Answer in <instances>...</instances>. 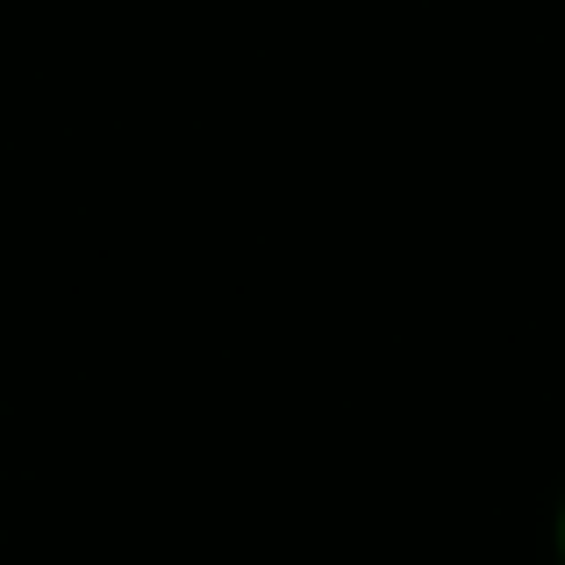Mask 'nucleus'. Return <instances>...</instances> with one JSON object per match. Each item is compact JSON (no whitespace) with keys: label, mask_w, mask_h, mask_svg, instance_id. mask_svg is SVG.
<instances>
[{"label":"nucleus","mask_w":565,"mask_h":565,"mask_svg":"<svg viewBox=\"0 0 565 565\" xmlns=\"http://www.w3.org/2000/svg\"><path fill=\"white\" fill-rule=\"evenodd\" d=\"M552 552H558V565H565V494H558V515H552Z\"/></svg>","instance_id":"nucleus-1"}]
</instances>
